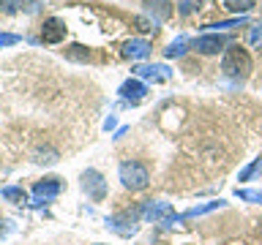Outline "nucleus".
I'll list each match as a JSON object with an SVG mask.
<instances>
[{
    "instance_id": "obj_8",
    "label": "nucleus",
    "mask_w": 262,
    "mask_h": 245,
    "mask_svg": "<svg viewBox=\"0 0 262 245\" xmlns=\"http://www.w3.org/2000/svg\"><path fill=\"white\" fill-rule=\"evenodd\" d=\"M147 52H150V44L142 38H134V41L123 44V57H131V60H142V57H147Z\"/></svg>"
},
{
    "instance_id": "obj_1",
    "label": "nucleus",
    "mask_w": 262,
    "mask_h": 245,
    "mask_svg": "<svg viewBox=\"0 0 262 245\" xmlns=\"http://www.w3.org/2000/svg\"><path fill=\"white\" fill-rule=\"evenodd\" d=\"M120 180L128 191H142L150 183V172L142 161H123L120 163Z\"/></svg>"
},
{
    "instance_id": "obj_4",
    "label": "nucleus",
    "mask_w": 262,
    "mask_h": 245,
    "mask_svg": "<svg viewBox=\"0 0 262 245\" xmlns=\"http://www.w3.org/2000/svg\"><path fill=\"white\" fill-rule=\"evenodd\" d=\"M82 188L88 191V196L93 202H101L106 196V183H104V177L98 175L96 169H88L85 175H82Z\"/></svg>"
},
{
    "instance_id": "obj_2",
    "label": "nucleus",
    "mask_w": 262,
    "mask_h": 245,
    "mask_svg": "<svg viewBox=\"0 0 262 245\" xmlns=\"http://www.w3.org/2000/svg\"><path fill=\"white\" fill-rule=\"evenodd\" d=\"M221 71L227 77H246L251 71V57L243 46H229L224 52V60H221Z\"/></svg>"
},
{
    "instance_id": "obj_5",
    "label": "nucleus",
    "mask_w": 262,
    "mask_h": 245,
    "mask_svg": "<svg viewBox=\"0 0 262 245\" xmlns=\"http://www.w3.org/2000/svg\"><path fill=\"white\" fill-rule=\"evenodd\" d=\"M66 38V24L60 19H44V24H41V41L44 44H57V41Z\"/></svg>"
},
{
    "instance_id": "obj_7",
    "label": "nucleus",
    "mask_w": 262,
    "mask_h": 245,
    "mask_svg": "<svg viewBox=\"0 0 262 245\" xmlns=\"http://www.w3.org/2000/svg\"><path fill=\"white\" fill-rule=\"evenodd\" d=\"M224 44H227V38L216 33V36H202V38H196V41H194V49H196V52H202V55H216Z\"/></svg>"
},
{
    "instance_id": "obj_12",
    "label": "nucleus",
    "mask_w": 262,
    "mask_h": 245,
    "mask_svg": "<svg viewBox=\"0 0 262 245\" xmlns=\"http://www.w3.org/2000/svg\"><path fill=\"white\" fill-rule=\"evenodd\" d=\"M224 8L227 11H235V14H246L254 8V0H224Z\"/></svg>"
},
{
    "instance_id": "obj_18",
    "label": "nucleus",
    "mask_w": 262,
    "mask_h": 245,
    "mask_svg": "<svg viewBox=\"0 0 262 245\" xmlns=\"http://www.w3.org/2000/svg\"><path fill=\"white\" fill-rule=\"evenodd\" d=\"M66 55H69L71 60H88V57H90V52H88V49H85V46H77V44L66 49Z\"/></svg>"
},
{
    "instance_id": "obj_3",
    "label": "nucleus",
    "mask_w": 262,
    "mask_h": 245,
    "mask_svg": "<svg viewBox=\"0 0 262 245\" xmlns=\"http://www.w3.org/2000/svg\"><path fill=\"white\" fill-rule=\"evenodd\" d=\"M139 215L142 212L139 210H126V212H118V215H112L106 224H110V229H115L120 237H131L139 229Z\"/></svg>"
},
{
    "instance_id": "obj_19",
    "label": "nucleus",
    "mask_w": 262,
    "mask_h": 245,
    "mask_svg": "<svg viewBox=\"0 0 262 245\" xmlns=\"http://www.w3.org/2000/svg\"><path fill=\"white\" fill-rule=\"evenodd\" d=\"M259 172H262V158H257L251 166H246V169L241 172V180H251L254 175H259Z\"/></svg>"
},
{
    "instance_id": "obj_23",
    "label": "nucleus",
    "mask_w": 262,
    "mask_h": 245,
    "mask_svg": "<svg viewBox=\"0 0 262 245\" xmlns=\"http://www.w3.org/2000/svg\"><path fill=\"white\" fill-rule=\"evenodd\" d=\"M19 36H0V46H8V44H16Z\"/></svg>"
},
{
    "instance_id": "obj_11",
    "label": "nucleus",
    "mask_w": 262,
    "mask_h": 245,
    "mask_svg": "<svg viewBox=\"0 0 262 245\" xmlns=\"http://www.w3.org/2000/svg\"><path fill=\"white\" fill-rule=\"evenodd\" d=\"M137 77L161 82V79H169V71H167V65H142V68H137Z\"/></svg>"
},
{
    "instance_id": "obj_15",
    "label": "nucleus",
    "mask_w": 262,
    "mask_h": 245,
    "mask_svg": "<svg viewBox=\"0 0 262 245\" xmlns=\"http://www.w3.org/2000/svg\"><path fill=\"white\" fill-rule=\"evenodd\" d=\"M249 44L262 52V22H257V24L251 28V33H249Z\"/></svg>"
},
{
    "instance_id": "obj_10",
    "label": "nucleus",
    "mask_w": 262,
    "mask_h": 245,
    "mask_svg": "<svg viewBox=\"0 0 262 245\" xmlns=\"http://www.w3.org/2000/svg\"><path fill=\"white\" fill-rule=\"evenodd\" d=\"M145 93H147V87H145L139 79H128L126 85L120 87V95H123V98H128V101H134V104H137V101H142Z\"/></svg>"
},
{
    "instance_id": "obj_6",
    "label": "nucleus",
    "mask_w": 262,
    "mask_h": 245,
    "mask_svg": "<svg viewBox=\"0 0 262 245\" xmlns=\"http://www.w3.org/2000/svg\"><path fill=\"white\" fill-rule=\"evenodd\" d=\"M33 193H36V202L41 199H55L57 193H60V180L57 177H47V180H38L36 185H33Z\"/></svg>"
},
{
    "instance_id": "obj_13",
    "label": "nucleus",
    "mask_w": 262,
    "mask_h": 245,
    "mask_svg": "<svg viewBox=\"0 0 262 245\" xmlns=\"http://www.w3.org/2000/svg\"><path fill=\"white\" fill-rule=\"evenodd\" d=\"M186 46H188V38L180 36L178 41H172V44L167 46V57H180V55L186 52Z\"/></svg>"
},
{
    "instance_id": "obj_21",
    "label": "nucleus",
    "mask_w": 262,
    "mask_h": 245,
    "mask_svg": "<svg viewBox=\"0 0 262 245\" xmlns=\"http://www.w3.org/2000/svg\"><path fill=\"white\" fill-rule=\"evenodd\" d=\"M241 199H249V202H262V193L259 191H237Z\"/></svg>"
},
{
    "instance_id": "obj_14",
    "label": "nucleus",
    "mask_w": 262,
    "mask_h": 245,
    "mask_svg": "<svg viewBox=\"0 0 262 245\" xmlns=\"http://www.w3.org/2000/svg\"><path fill=\"white\" fill-rule=\"evenodd\" d=\"M224 202H208V204H200V207H194V210H188L183 218H196V215H202V212H210V210H216V207H221Z\"/></svg>"
},
{
    "instance_id": "obj_25",
    "label": "nucleus",
    "mask_w": 262,
    "mask_h": 245,
    "mask_svg": "<svg viewBox=\"0 0 262 245\" xmlns=\"http://www.w3.org/2000/svg\"><path fill=\"white\" fill-rule=\"evenodd\" d=\"M96 245H104V242H96Z\"/></svg>"
},
{
    "instance_id": "obj_16",
    "label": "nucleus",
    "mask_w": 262,
    "mask_h": 245,
    "mask_svg": "<svg viewBox=\"0 0 262 245\" xmlns=\"http://www.w3.org/2000/svg\"><path fill=\"white\" fill-rule=\"evenodd\" d=\"M0 193H3L6 199H11V202H16V204H19V202H25V191H22V188L6 185V188H3V191H0Z\"/></svg>"
},
{
    "instance_id": "obj_20",
    "label": "nucleus",
    "mask_w": 262,
    "mask_h": 245,
    "mask_svg": "<svg viewBox=\"0 0 262 245\" xmlns=\"http://www.w3.org/2000/svg\"><path fill=\"white\" fill-rule=\"evenodd\" d=\"M19 6H22V0H0V8H3L6 14H14V11H19Z\"/></svg>"
},
{
    "instance_id": "obj_22",
    "label": "nucleus",
    "mask_w": 262,
    "mask_h": 245,
    "mask_svg": "<svg viewBox=\"0 0 262 245\" xmlns=\"http://www.w3.org/2000/svg\"><path fill=\"white\" fill-rule=\"evenodd\" d=\"M134 22H137V28L142 30V33H150V30H153V28H150V22L142 19V16H139V19H134Z\"/></svg>"
},
{
    "instance_id": "obj_24",
    "label": "nucleus",
    "mask_w": 262,
    "mask_h": 245,
    "mask_svg": "<svg viewBox=\"0 0 262 245\" xmlns=\"http://www.w3.org/2000/svg\"><path fill=\"white\" fill-rule=\"evenodd\" d=\"M243 19H232V22H219V24H213V28H235V24H241Z\"/></svg>"
},
{
    "instance_id": "obj_9",
    "label": "nucleus",
    "mask_w": 262,
    "mask_h": 245,
    "mask_svg": "<svg viewBox=\"0 0 262 245\" xmlns=\"http://www.w3.org/2000/svg\"><path fill=\"white\" fill-rule=\"evenodd\" d=\"M145 11L156 16V19H169L172 16V6H169V0H145Z\"/></svg>"
},
{
    "instance_id": "obj_17",
    "label": "nucleus",
    "mask_w": 262,
    "mask_h": 245,
    "mask_svg": "<svg viewBox=\"0 0 262 245\" xmlns=\"http://www.w3.org/2000/svg\"><path fill=\"white\" fill-rule=\"evenodd\" d=\"M196 8H200V0H178V11L188 16V14H194Z\"/></svg>"
}]
</instances>
